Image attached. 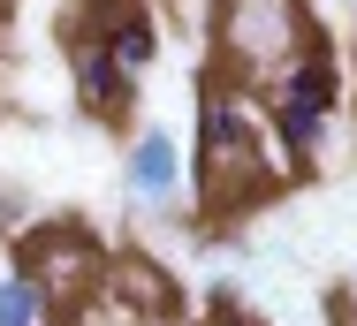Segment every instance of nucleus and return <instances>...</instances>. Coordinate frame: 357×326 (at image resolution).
I'll use <instances>...</instances> for the list:
<instances>
[{"label": "nucleus", "mask_w": 357, "mask_h": 326, "mask_svg": "<svg viewBox=\"0 0 357 326\" xmlns=\"http://www.w3.org/2000/svg\"><path fill=\"white\" fill-rule=\"evenodd\" d=\"M282 152L266 137V107L251 99V84L236 76H206L198 84V183H206V212H243L282 183Z\"/></svg>", "instance_id": "obj_1"}, {"label": "nucleus", "mask_w": 357, "mask_h": 326, "mask_svg": "<svg viewBox=\"0 0 357 326\" xmlns=\"http://www.w3.org/2000/svg\"><path fill=\"white\" fill-rule=\"evenodd\" d=\"M296 46H304V0H213V54H220V76L274 84Z\"/></svg>", "instance_id": "obj_2"}, {"label": "nucleus", "mask_w": 357, "mask_h": 326, "mask_svg": "<svg viewBox=\"0 0 357 326\" xmlns=\"http://www.w3.org/2000/svg\"><path fill=\"white\" fill-rule=\"evenodd\" d=\"M69 91H76V107H84V114H99V122H107V114H122V107L137 99V84L107 61V46H99L91 31H76V38H69Z\"/></svg>", "instance_id": "obj_3"}, {"label": "nucleus", "mask_w": 357, "mask_h": 326, "mask_svg": "<svg viewBox=\"0 0 357 326\" xmlns=\"http://www.w3.org/2000/svg\"><path fill=\"white\" fill-rule=\"evenodd\" d=\"M327 114H335V107H319V99L266 91V137H274V152H282V167H289V175L319 160V144H327Z\"/></svg>", "instance_id": "obj_4"}, {"label": "nucleus", "mask_w": 357, "mask_h": 326, "mask_svg": "<svg viewBox=\"0 0 357 326\" xmlns=\"http://www.w3.org/2000/svg\"><path fill=\"white\" fill-rule=\"evenodd\" d=\"M122 183H130L137 205H175V190H183V144L167 130H137L130 160H122Z\"/></svg>", "instance_id": "obj_5"}, {"label": "nucleus", "mask_w": 357, "mask_h": 326, "mask_svg": "<svg viewBox=\"0 0 357 326\" xmlns=\"http://www.w3.org/2000/svg\"><path fill=\"white\" fill-rule=\"evenodd\" d=\"M23 265L38 273V288H46L54 304H61V296H84V288L99 281V251H91V243H84L76 228H69V235H38Z\"/></svg>", "instance_id": "obj_6"}, {"label": "nucleus", "mask_w": 357, "mask_h": 326, "mask_svg": "<svg viewBox=\"0 0 357 326\" xmlns=\"http://www.w3.org/2000/svg\"><path fill=\"white\" fill-rule=\"evenodd\" d=\"M0 326H54V296L38 288V273H31V265L0 273Z\"/></svg>", "instance_id": "obj_7"}, {"label": "nucleus", "mask_w": 357, "mask_h": 326, "mask_svg": "<svg viewBox=\"0 0 357 326\" xmlns=\"http://www.w3.org/2000/svg\"><path fill=\"white\" fill-rule=\"evenodd\" d=\"M130 288H137V311H144V319L175 311V281H167L152 258H122V296H130Z\"/></svg>", "instance_id": "obj_8"}, {"label": "nucleus", "mask_w": 357, "mask_h": 326, "mask_svg": "<svg viewBox=\"0 0 357 326\" xmlns=\"http://www.w3.org/2000/svg\"><path fill=\"white\" fill-rule=\"evenodd\" d=\"M213 326H243L236 319V296H213Z\"/></svg>", "instance_id": "obj_9"}, {"label": "nucleus", "mask_w": 357, "mask_h": 326, "mask_svg": "<svg viewBox=\"0 0 357 326\" xmlns=\"http://www.w3.org/2000/svg\"><path fill=\"white\" fill-rule=\"evenodd\" d=\"M0 23H8V0H0Z\"/></svg>", "instance_id": "obj_10"}]
</instances>
